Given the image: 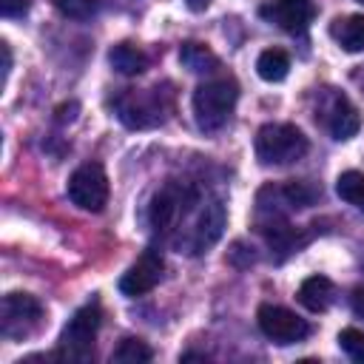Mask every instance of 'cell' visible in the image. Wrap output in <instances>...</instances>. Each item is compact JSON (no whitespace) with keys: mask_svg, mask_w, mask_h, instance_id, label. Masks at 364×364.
Masks as SVG:
<instances>
[{"mask_svg":"<svg viewBox=\"0 0 364 364\" xmlns=\"http://www.w3.org/2000/svg\"><path fill=\"white\" fill-rule=\"evenodd\" d=\"M259 14L267 23H276L279 28H284L290 34H299L310 26V20L316 14V6H313V0H270L259 9Z\"/></svg>","mask_w":364,"mask_h":364,"instance_id":"cell-11","label":"cell"},{"mask_svg":"<svg viewBox=\"0 0 364 364\" xmlns=\"http://www.w3.org/2000/svg\"><path fill=\"white\" fill-rule=\"evenodd\" d=\"M154 358V350L142 338H122L119 347L111 353V361L117 364H145Z\"/></svg>","mask_w":364,"mask_h":364,"instance_id":"cell-19","label":"cell"},{"mask_svg":"<svg viewBox=\"0 0 364 364\" xmlns=\"http://www.w3.org/2000/svg\"><path fill=\"white\" fill-rule=\"evenodd\" d=\"M330 34L344 51L350 54L364 51V14H347V17L333 20Z\"/></svg>","mask_w":364,"mask_h":364,"instance_id":"cell-14","label":"cell"},{"mask_svg":"<svg viewBox=\"0 0 364 364\" xmlns=\"http://www.w3.org/2000/svg\"><path fill=\"white\" fill-rule=\"evenodd\" d=\"M108 60H111V65H114L119 74H125V77H136V74H142V71L148 68V54H145L142 48L131 46V43H117V46L108 51Z\"/></svg>","mask_w":364,"mask_h":364,"instance_id":"cell-15","label":"cell"},{"mask_svg":"<svg viewBox=\"0 0 364 364\" xmlns=\"http://www.w3.org/2000/svg\"><path fill=\"white\" fill-rule=\"evenodd\" d=\"M100 324H102V310H100V304H97V301L82 304V307L68 318V324H65L63 333H60L57 358H65V361H88V358L94 355V341H97Z\"/></svg>","mask_w":364,"mask_h":364,"instance_id":"cell-3","label":"cell"},{"mask_svg":"<svg viewBox=\"0 0 364 364\" xmlns=\"http://www.w3.org/2000/svg\"><path fill=\"white\" fill-rule=\"evenodd\" d=\"M358 3H364V0H358Z\"/></svg>","mask_w":364,"mask_h":364,"instance_id":"cell-26","label":"cell"},{"mask_svg":"<svg viewBox=\"0 0 364 364\" xmlns=\"http://www.w3.org/2000/svg\"><path fill=\"white\" fill-rule=\"evenodd\" d=\"M0 330L6 338L23 341L28 338L43 318V304L31 296V293H9L3 296V307H0Z\"/></svg>","mask_w":364,"mask_h":364,"instance_id":"cell-5","label":"cell"},{"mask_svg":"<svg viewBox=\"0 0 364 364\" xmlns=\"http://www.w3.org/2000/svg\"><path fill=\"white\" fill-rule=\"evenodd\" d=\"M338 347H341L353 361H361V364H364V330L344 327V330L338 333Z\"/></svg>","mask_w":364,"mask_h":364,"instance_id":"cell-20","label":"cell"},{"mask_svg":"<svg viewBox=\"0 0 364 364\" xmlns=\"http://www.w3.org/2000/svg\"><path fill=\"white\" fill-rule=\"evenodd\" d=\"M26 11H28V0H0L3 17H23Z\"/></svg>","mask_w":364,"mask_h":364,"instance_id":"cell-22","label":"cell"},{"mask_svg":"<svg viewBox=\"0 0 364 364\" xmlns=\"http://www.w3.org/2000/svg\"><path fill=\"white\" fill-rule=\"evenodd\" d=\"M114 108L119 122L128 128H154L165 119V102L156 88H128L122 97H117Z\"/></svg>","mask_w":364,"mask_h":364,"instance_id":"cell-4","label":"cell"},{"mask_svg":"<svg viewBox=\"0 0 364 364\" xmlns=\"http://www.w3.org/2000/svg\"><path fill=\"white\" fill-rule=\"evenodd\" d=\"M196 205V191L179 185V182H168L151 202L148 219L156 230H171V225H176L179 219H185L191 213V208Z\"/></svg>","mask_w":364,"mask_h":364,"instance_id":"cell-7","label":"cell"},{"mask_svg":"<svg viewBox=\"0 0 364 364\" xmlns=\"http://www.w3.org/2000/svg\"><path fill=\"white\" fill-rule=\"evenodd\" d=\"M287 71H290V57L282 48H264L256 60V74L264 82H282L287 77Z\"/></svg>","mask_w":364,"mask_h":364,"instance_id":"cell-16","label":"cell"},{"mask_svg":"<svg viewBox=\"0 0 364 364\" xmlns=\"http://www.w3.org/2000/svg\"><path fill=\"white\" fill-rule=\"evenodd\" d=\"M336 299V287L327 276H307L299 284V301L310 310V313H324Z\"/></svg>","mask_w":364,"mask_h":364,"instance_id":"cell-13","label":"cell"},{"mask_svg":"<svg viewBox=\"0 0 364 364\" xmlns=\"http://www.w3.org/2000/svg\"><path fill=\"white\" fill-rule=\"evenodd\" d=\"M68 199L82 210H102L108 202V176L100 162H85L68 176Z\"/></svg>","mask_w":364,"mask_h":364,"instance_id":"cell-6","label":"cell"},{"mask_svg":"<svg viewBox=\"0 0 364 364\" xmlns=\"http://www.w3.org/2000/svg\"><path fill=\"white\" fill-rule=\"evenodd\" d=\"M162 253L156 247H148L119 279V290L125 296H145L151 293L162 279Z\"/></svg>","mask_w":364,"mask_h":364,"instance_id":"cell-9","label":"cell"},{"mask_svg":"<svg viewBox=\"0 0 364 364\" xmlns=\"http://www.w3.org/2000/svg\"><path fill=\"white\" fill-rule=\"evenodd\" d=\"M0 51H3V82H6L9 71H11V48H9V43H0Z\"/></svg>","mask_w":364,"mask_h":364,"instance_id":"cell-24","label":"cell"},{"mask_svg":"<svg viewBox=\"0 0 364 364\" xmlns=\"http://www.w3.org/2000/svg\"><path fill=\"white\" fill-rule=\"evenodd\" d=\"M336 193L353 205L355 210L364 213V173L361 171H344L338 179H336Z\"/></svg>","mask_w":364,"mask_h":364,"instance_id":"cell-18","label":"cell"},{"mask_svg":"<svg viewBox=\"0 0 364 364\" xmlns=\"http://www.w3.org/2000/svg\"><path fill=\"white\" fill-rule=\"evenodd\" d=\"M225 222H228V213H225V205L219 199H208L196 216V225L191 228V236L185 242L188 253H202L208 250L210 245L219 242L222 230H225Z\"/></svg>","mask_w":364,"mask_h":364,"instance_id":"cell-10","label":"cell"},{"mask_svg":"<svg viewBox=\"0 0 364 364\" xmlns=\"http://www.w3.org/2000/svg\"><path fill=\"white\" fill-rule=\"evenodd\" d=\"M256 321H259V330L273 344H296L310 336V324L293 310L279 307V304H262L256 310Z\"/></svg>","mask_w":364,"mask_h":364,"instance_id":"cell-8","label":"cell"},{"mask_svg":"<svg viewBox=\"0 0 364 364\" xmlns=\"http://www.w3.org/2000/svg\"><path fill=\"white\" fill-rule=\"evenodd\" d=\"M179 60H182V65L191 68L193 74H205V71H213V68L219 65L216 54H213L208 46H202V43H182Z\"/></svg>","mask_w":364,"mask_h":364,"instance_id":"cell-17","label":"cell"},{"mask_svg":"<svg viewBox=\"0 0 364 364\" xmlns=\"http://www.w3.org/2000/svg\"><path fill=\"white\" fill-rule=\"evenodd\" d=\"M324 125L330 128L333 139H350L361 128V114L344 94H333L327 114H324Z\"/></svg>","mask_w":364,"mask_h":364,"instance_id":"cell-12","label":"cell"},{"mask_svg":"<svg viewBox=\"0 0 364 364\" xmlns=\"http://www.w3.org/2000/svg\"><path fill=\"white\" fill-rule=\"evenodd\" d=\"M188 3V9L191 11H202V9H208L210 6V0H185Z\"/></svg>","mask_w":364,"mask_h":364,"instance_id":"cell-25","label":"cell"},{"mask_svg":"<svg viewBox=\"0 0 364 364\" xmlns=\"http://www.w3.org/2000/svg\"><path fill=\"white\" fill-rule=\"evenodd\" d=\"M310 142L290 122H267L256 134V159L262 165H290L307 154Z\"/></svg>","mask_w":364,"mask_h":364,"instance_id":"cell-2","label":"cell"},{"mask_svg":"<svg viewBox=\"0 0 364 364\" xmlns=\"http://www.w3.org/2000/svg\"><path fill=\"white\" fill-rule=\"evenodd\" d=\"M350 307L358 318H364V287H355L353 296H350Z\"/></svg>","mask_w":364,"mask_h":364,"instance_id":"cell-23","label":"cell"},{"mask_svg":"<svg viewBox=\"0 0 364 364\" xmlns=\"http://www.w3.org/2000/svg\"><path fill=\"white\" fill-rule=\"evenodd\" d=\"M54 6L65 17H74V20H85L97 11V0H54Z\"/></svg>","mask_w":364,"mask_h":364,"instance_id":"cell-21","label":"cell"},{"mask_svg":"<svg viewBox=\"0 0 364 364\" xmlns=\"http://www.w3.org/2000/svg\"><path fill=\"white\" fill-rule=\"evenodd\" d=\"M236 100H239V85L230 77H216V80L196 85L193 100H191L196 125L202 131H219L233 114Z\"/></svg>","mask_w":364,"mask_h":364,"instance_id":"cell-1","label":"cell"}]
</instances>
